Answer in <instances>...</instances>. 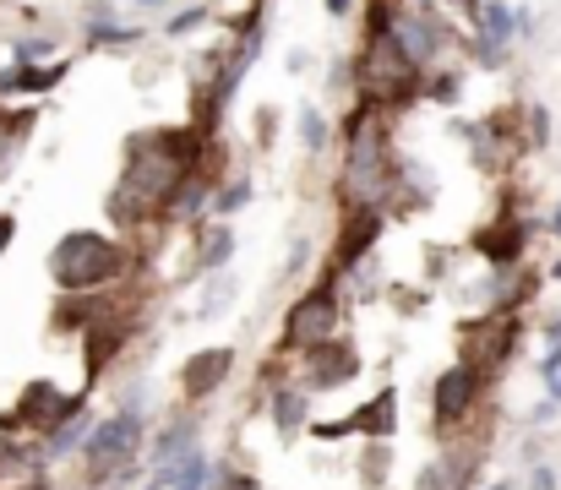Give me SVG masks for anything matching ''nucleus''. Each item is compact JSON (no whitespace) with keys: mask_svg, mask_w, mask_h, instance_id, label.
<instances>
[{"mask_svg":"<svg viewBox=\"0 0 561 490\" xmlns=\"http://www.w3.org/2000/svg\"><path fill=\"white\" fill-rule=\"evenodd\" d=\"M213 148L207 132L196 126H159V132H137L126 143V169L110 191V218L115 229H142L164 213H175V196L191 174L202 169V153Z\"/></svg>","mask_w":561,"mask_h":490,"instance_id":"1","label":"nucleus"},{"mask_svg":"<svg viewBox=\"0 0 561 490\" xmlns=\"http://www.w3.org/2000/svg\"><path fill=\"white\" fill-rule=\"evenodd\" d=\"M398 191V163L387 148L381 115L360 99L344 121V174H339V202L344 207H381Z\"/></svg>","mask_w":561,"mask_h":490,"instance_id":"2","label":"nucleus"},{"mask_svg":"<svg viewBox=\"0 0 561 490\" xmlns=\"http://www.w3.org/2000/svg\"><path fill=\"white\" fill-rule=\"evenodd\" d=\"M126 273V246L99 229H71L49 251V278L60 295H110Z\"/></svg>","mask_w":561,"mask_h":490,"instance_id":"3","label":"nucleus"},{"mask_svg":"<svg viewBox=\"0 0 561 490\" xmlns=\"http://www.w3.org/2000/svg\"><path fill=\"white\" fill-rule=\"evenodd\" d=\"M142 442H148V414L142 403H121L110 420H99L88 431V442L77 447L82 453V475L93 490H115L137 475V458H142Z\"/></svg>","mask_w":561,"mask_h":490,"instance_id":"4","label":"nucleus"},{"mask_svg":"<svg viewBox=\"0 0 561 490\" xmlns=\"http://www.w3.org/2000/svg\"><path fill=\"white\" fill-rule=\"evenodd\" d=\"M420 66L398 49L392 33H366V49L355 60V88L371 110H403L420 99Z\"/></svg>","mask_w":561,"mask_h":490,"instance_id":"5","label":"nucleus"},{"mask_svg":"<svg viewBox=\"0 0 561 490\" xmlns=\"http://www.w3.org/2000/svg\"><path fill=\"white\" fill-rule=\"evenodd\" d=\"M339 317H344V300H339V278H317L289 311H284V349L306 354L328 338H339Z\"/></svg>","mask_w":561,"mask_h":490,"instance_id":"6","label":"nucleus"},{"mask_svg":"<svg viewBox=\"0 0 561 490\" xmlns=\"http://www.w3.org/2000/svg\"><path fill=\"white\" fill-rule=\"evenodd\" d=\"M77 409H88V392H66L60 381L38 376V381H27V387H22L16 409H11V414H0V436H16V431L49 436V431H55L66 414H77Z\"/></svg>","mask_w":561,"mask_h":490,"instance_id":"7","label":"nucleus"},{"mask_svg":"<svg viewBox=\"0 0 561 490\" xmlns=\"http://www.w3.org/2000/svg\"><path fill=\"white\" fill-rule=\"evenodd\" d=\"M518 311H491V317H474V322H463V360L458 365H469V371H480V376H491L507 354H513V343H518Z\"/></svg>","mask_w":561,"mask_h":490,"instance_id":"8","label":"nucleus"},{"mask_svg":"<svg viewBox=\"0 0 561 490\" xmlns=\"http://www.w3.org/2000/svg\"><path fill=\"white\" fill-rule=\"evenodd\" d=\"M387 33L398 38V49H403V55H409L420 71H431V66L442 60L447 38H453V27L436 16V5H409V11H398Z\"/></svg>","mask_w":561,"mask_h":490,"instance_id":"9","label":"nucleus"},{"mask_svg":"<svg viewBox=\"0 0 561 490\" xmlns=\"http://www.w3.org/2000/svg\"><path fill=\"white\" fill-rule=\"evenodd\" d=\"M480 398H485V376H480V371H469V365H447V371L436 376V387H431V414H436V431L463 425V420L480 409Z\"/></svg>","mask_w":561,"mask_h":490,"instance_id":"10","label":"nucleus"},{"mask_svg":"<svg viewBox=\"0 0 561 490\" xmlns=\"http://www.w3.org/2000/svg\"><path fill=\"white\" fill-rule=\"evenodd\" d=\"M300 365H306V392H339V387H350L360 376V354L344 338H328V343L306 349Z\"/></svg>","mask_w":561,"mask_h":490,"instance_id":"11","label":"nucleus"},{"mask_svg":"<svg viewBox=\"0 0 561 490\" xmlns=\"http://www.w3.org/2000/svg\"><path fill=\"white\" fill-rule=\"evenodd\" d=\"M229 371H234V349H229V343L196 349L186 360V371H181V398H186V409H196L202 398H213V392L229 381Z\"/></svg>","mask_w":561,"mask_h":490,"instance_id":"12","label":"nucleus"},{"mask_svg":"<svg viewBox=\"0 0 561 490\" xmlns=\"http://www.w3.org/2000/svg\"><path fill=\"white\" fill-rule=\"evenodd\" d=\"M381 235V207H344V229H339V251H333V273H350L366 262V251Z\"/></svg>","mask_w":561,"mask_h":490,"instance_id":"13","label":"nucleus"},{"mask_svg":"<svg viewBox=\"0 0 561 490\" xmlns=\"http://www.w3.org/2000/svg\"><path fill=\"white\" fill-rule=\"evenodd\" d=\"M524 246H529V224H524V218H502V224H491V229L474 235V251L491 262V273L518 267V262H524Z\"/></svg>","mask_w":561,"mask_h":490,"instance_id":"14","label":"nucleus"},{"mask_svg":"<svg viewBox=\"0 0 561 490\" xmlns=\"http://www.w3.org/2000/svg\"><path fill=\"white\" fill-rule=\"evenodd\" d=\"M202 442V409H186V414H175L170 425H159V436H153V469H164V464H175L181 453H191Z\"/></svg>","mask_w":561,"mask_h":490,"instance_id":"15","label":"nucleus"},{"mask_svg":"<svg viewBox=\"0 0 561 490\" xmlns=\"http://www.w3.org/2000/svg\"><path fill=\"white\" fill-rule=\"evenodd\" d=\"M311 425V392L306 387H273V431L295 442Z\"/></svg>","mask_w":561,"mask_h":490,"instance_id":"16","label":"nucleus"},{"mask_svg":"<svg viewBox=\"0 0 561 490\" xmlns=\"http://www.w3.org/2000/svg\"><path fill=\"white\" fill-rule=\"evenodd\" d=\"M234 257V224L218 218V224H202V240H196V273H224Z\"/></svg>","mask_w":561,"mask_h":490,"instance_id":"17","label":"nucleus"},{"mask_svg":"<svg viewBox=\"0 0 561 490\" xmlns=\"http://www.w3.org/2000/svg\"><path fill=\"white\" fill-rule=\"evenodd\" d=\"M355 420V431H366V436H392L398 431V387H381L371 403H360V414H350Z\"/></svg>","mask_w":561,"mask_h":490,"instance_id":"18","label":"nucleus"},{"mask_svg":"<svg viewBox=\"0 0 561 490\" xmlns=\"http://www.w3.org/2000/svg\"><path fill=\"white\" fill-rule=\"evenodd\" d=\"M88 431H93V414H88V409L66 414V420H60V425L44 436V447H38V453H44V464H49V458H66V453H77V447L88 442Z\"/></svg>","mask_w":561,"mask_h":490,"instance_id":"19","label":"nucleus"},{"mask_svg":"<svg viewBox=\"0 0 561 490\" xmlns=\"http://www.w3.org/2000/svg\"><path fill=\"white\" fill-rule=\"evenodd\" d=\"M82 33H88V44H131V38H137V27H126V22H110V5H88V22H82Z\"/></svg>","mask_w":561,"mask_h":490,"instance_id":"20","label":"nucleus"},{"mask_svg":"<svg viewBox=\"0 0 561 490\" xmlns=\"http://www.w3.org/2000/svg\"><path fill=\"white\" fill-rule=\"evenodd\" d=\"M295 126H300V148H306V153H328V143H333V126H328V115H322L317 104H300Z\"/></svg>","mask_w":561,"mask_h":490,"instance_id":"21","label":"nucleus"},{"mask_svg":"<svg viewBox=\"0 0 561 490\" xmlns=\"http://www.w3.org/2000/svg\"><path fill=\"white\" fill-rule=\"evenodd\" d=\"M245 202H251V174H234V180H224V185L213 191V202H207V207H213L218 218H229V213H240Z\"/></svg>","mask_w":561,"mask_h":490,"instance_id":"22","label":"nucleus"},{"mask_svg":"<svg viewBox=\"0 0 561 490\" xmlns=\"http://www.w3.org/2000/svg\"><path fill=\"white\" fill-rule=\"evenodd\" d=\"M22 132H33V110H22V115H5V110H0V159L11 153V143H16Z\"/></svg>","mask_w":561,"mask_h":490,"instance_id":"23","label":"nucleus"},{"mask_svg":"<svg viewBox=\"0 0 561 490\" xmlns=\"http://www.w3.org/2000/svg\"><path fill=\"white\" fill-rule=\"evenodd\" d=\"M207 16H213L207 5H186L181 16H170V22H164V33H170V38H186V33H196V27H202Z\"/></svg>","mask_w":561,"mask_h":490,"instance_id":"24","label":"nucleus"},{"mask_svg":"<svg viewBox=\"0 0 561 490\" xmlns=\"http://www.w3.org/2000/svg\"><path fill=\"white\" fill-rule=\"evenodd\" d=\"M44 55H55V38H22V44L11 49L16 66H33V60H44Z\"/></svg>","mask_w":561,"mask_h":490,"instance_id":"25","label":"nucleus"},{"mask_svg":"<svg viewBox=\"0 0 561 490\" xmlns=\"http://www.w3.org/2000/svg\"><path fill=\"white\" fill-rule=\"evenodd\" d=\"M207 278H213V289H207V295H202V306H196L202 317H213V311L229 300V289H234V284H229V273H207Z\"/></svg>","mask_w":561,"mask_h":490,"instance_id":"26","label":"nucleus"},{"mask_svg":"<svg viewBox=\"0 0 561 490\" xmlns=\"http://www.w3.org/2000/svg\"><path fill=\"white\" fill-rule=\"evenodd\" d=\"M414 490H453V480H447V469H442V458H431L420 475H414Z\"/></svg>","mask_w":561,"mask_h":490,"instance_id":"27","label":"nucleus"},{"mask_svg":"<svg viewBox=\"0 0 561 490\" xmlns=\"http://www.w3.org/2000/svg\"><path fill=\"white\" fill-rule=\"evenodd\" d=\"M546 137H551V115L546 104H529V148H546Z\"/></svg>","mask_w":561,"mask_h":490,"instance_id":"28","label":"nucleus"},{"mask_svg":"<svg viewBox=\"0 0 561 490\" xmlns=\"http://www.w3.org/2000/svg\"><path fill=\"white\" fill-rule=\"evenodd\" d=\"M529 490H557V469L551 464H535L529 469Z\"/></svg>","mask_w":561,"mask_h":490,"instance_id":"29","label":"nucleus"},{"mask_svg":"<svg viewBox=\"0 0 561 490\" xmlns=\"http://www.w3.org/2000/svg\"><path fill=\"white\" fill-rule=\"evenodd\" d=\"M11 240H16V218H11V213H0V257L11 251Z\"/></svg>","mask_w":561,"mask_h":490,"instance_id":"30","label":"nucleus"},{"mask_svg":"<svg viewBox=\"0 0 561 490\" xmlns=\"http://www.w3.org/2000/svg\"><path fill=\"white\" fill-rule=\"evenodd\" d=\"M557 414H561V409L546 398V403H535V409H529V425H546V420H557Z\"/></svg>","mask_w":561,"mask_h":490,"instance_id":"31","label":"nucleus"},{"mask_svg":"<svg viewBox=\"0 0 561 490\" xmlns=\"http://www.w3.org/2000/svg\"><path fill=\"white\" fill-rule=\"evenodd\" d=\"M224 490H256V480H251V475H234V469H229V475H224Z\"/></svg>","mask_w":561,"mask_h":490,"instance_id":"32","label":"nucleus"},{"mask_svg":"<svg viewBox=\"0 0 561 490\" xmlns=\"http://www.w3.org/2000/svg\"><path fill=\"white\" fill-rule=\"evenodd\" d=\"M322 5H328V16H350L355 11V0H322Z\"/></svg>","mask_w":561,"mask_h":490,"instance_id":"33","label":"nucleus"},{"mask_svg":"<svg viewBox=\"0 0 561 490\" xmlns=\"http://www.w3.org/2000/svg\"><path fill=\"white\" fill-rule=\"evenodd\" d=\"M551 235H557V240H561V202H557V207H551Z\"/></svg>","mask_w":561,"mask_h":490,"instance_id":"34","label":"nucleus"},{"mask_svg":"<svg viewBox=\"0 0 561 490\" xmlns=\"http://www.w3.org/2000/svg\"><path fill=\"white\" fill-rule=\"evenodd\" d=\"M546 387H551V403L561 409V376H557V381H546Z\"/></svg>","mask_w":561,"mask_h":490,"instance_id":"35","label":"nucleus"},{"mask_svg":"<svg viewBox=\"0 0 561 490\" xmlns=\"http://www.w3.org/2000/svg\"><path fill=\"white\" fill-rule=\"evenodd\" d=\"M546 278H551V284H561V257L551 262V273H546Z\"/></svg>","mask_w":561,"mask_h":490,"instance_id":"36","label":"nucleus"},{"mask_svg":"<svg viewBox=\"0 0 561 490\" xmlns=\"http://www.w3.org/2000/svg\"><path fill=\"white\" fill-rule=\"evenodd\" d=\"M409 5H442V0H409Z\"/></svg>","mask_w":561,"mask_h":490,"instance_id":"37","label":"nucleus"},{"mask_svg":"<svg viewBox=\"0 0 561 490\" xmlns=\"http://www.w3.org/2000/svg\"><path fill=\"white\" fill-rule=\"evenodd\" d=\"M137 5H164V0H137Z\"/></svg>","mask_w":561,"mask_h":490,"instance_id":"38","label":"nucleus"},{"mask_svg":"<svg viewBox=\"0 0 561 490\" xmlns=\"http://www.w3.org/2000/svg\"><path fill=\"white\" fill-rule=\"evenodd\" d=\"M262 5H267V0H251V11H262Z\"/></svg>","mask_w":561,"mask_h":490,"instance_id":"39","label":"nucleus"}]
</instances>
